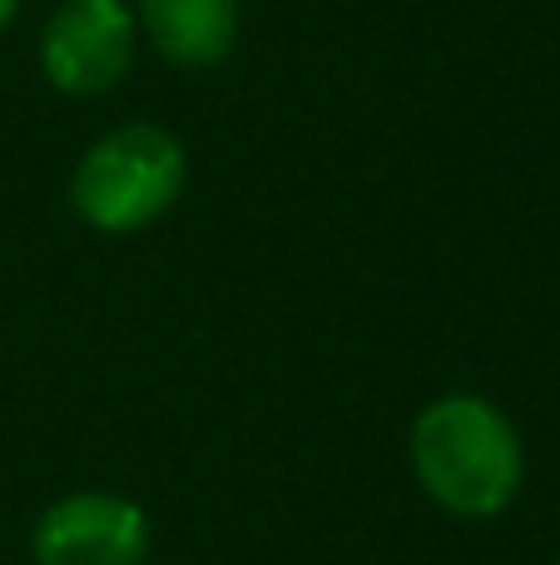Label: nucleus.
<instances>
[{"mask_svg": "<svg viewBox=\"0 0 560 565\" xmlns=\"http://www.w3.org/2000/svg\"><path fill=\"white\" fill-rule=\"evenodd\" d=\"M412 467L422 491L452 516H496L521 491V437L486 397L456 392L417 417Z\"/></svg>", "mask_w": 560, "mask_h": 565, "instance_id": "obj_1", "label": "nucleus"}, {"mask_svg": "<svg viewBox=\"0 0 560 565\" xmlns=\"http://www.w3.org/2000/svg\"><path fill=\"white\" fill-rule=\"evenodd\" d=\"M189 154L164 125H119L85 149L69 179V204L99 234H139L174 209Z\"/></svg>", "mask_w": 560, "mask_h": 565, "instance_id": "obj_2", "label": "nucleus"}, {"mask_svg": "<svg viewBox=\"0 0 560 565\" xmlns=\"http://www.w3.org/2000/svg\"><path fill=\"white\" fill-rule=\"evenodd\" d=\"M134 60V15L125 0H65L40 35V70L65 95H105Z\"/></svg>", "mask_w": 560, "mask_h": 565, "instance_id": "obj_3", "label": "nucleus"}, {"mask_svg": "<svg viewBox=\"0 0 560 565\" xmlns=\"http://www.w3.org/2000/svg\"><path fill=\"white\" fill-rule=\"evenodd\" d=\"M35 565H144L149 521L115 491H75L35 521Z\"/></svg>", "mask_w": 560, "mask_h": 565, "instance_id": "obj_4", "label": "nucleus"}, {"mask_svg": "<svg viewBox=\"0 0 560 565\" xmlns=\"http://www.w3.org/2000/svg\"><path fill=\"white\" fill-rule=\"evenodd\" d=\"M139 25L164 60L208 70L238 40V0H139Z\"/></svg>", "mask_w": 560, "mask_h": 565, "instance_id": "obj_5", "label": "nucleus"}, {"mask_svg": "<svg viewBox=\"0 0 560 565\" xmlns=\"http://www.w3.org/2000/svg\"><path fill=\"white\" fill-rule=\"evenodd\" d=\"M15 10H20V0H0V30L15 20Z\"/></svg>", "mask_w": 560, "mask_h": 565, "instance_id": "obj_6", "label": "nucleus"}]
</instances>
